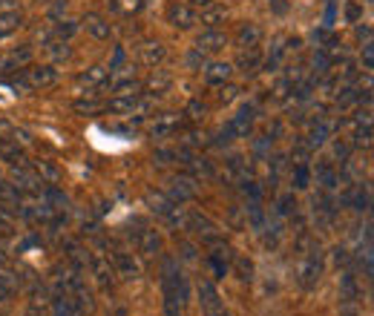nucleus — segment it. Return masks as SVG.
I'll return each instance as SVG.
<instances>
[{
  "label": "nucleus",
  "instance_id": "1",
  "mask_svg": "<svg viewBox=\"0 0 374 316\" xmlns=\"http://www.w3.org/2000/svg\"><path fill=\"white\" fill-rule=\"evenodd\" d=\"M162 288H165V310L167 316H179L187 299V288H184V276L179 270V265L173 259H165L162 268Z\"/></svg>",
  "mask_w": 374,
  "mask_h": 316
},
{
  "label": "nucleus",
  "instance_id": "2",
  "mask_svg": "<svg viewBox=\"0 0 374 316\" xmlns=\"http://www.w3.org/2000/svg\"><path fill=\"white\" fill-rule=\"evenodd\" d=\"M199 305H202V316H231L225 308V299L219 296L213 282H199Z\"/></svg>",
  "mask_w": 374,
  "mask_h": 316
},
{
  "label": "nucleus",
  "instance_id": "3",
  "mask_svg": "<svg viewBox=\"0 0 374 316\" xmlns=\"http://www.w3.org/2000/svg\"><path fill=\"white\" fill-rule=\"evenodd\" d=\"M320 276H323V253L320 247H314L305 253V262L299 265V284L305 291H311L320 282Z\"/></svg>",
  "mask_w": 374,
  "mask_h": 316
},
{
  "label": "nucleus",
  "instance_id": "4",
  "mask_svg": "<svg viewBox=\"0 0 374 316\" xmlns=\"http://www.w3.org/2000/svg\"><path fill=\"white\" fill-rule=\"evenodd\" d=\"M251 126H254V107L245 104V107L228 121V126L222 130V138H225V141H231V138H245L247 133H251Z\"/></svg>",
  "mask_w": 374,
  "mask_h": 316
},
{
  "label": "nucleus",
  "instance_id": "5",
  "mask_svg": "<svg viewBox=\"0 0 374 316\" xmlns=\"http://www.w3.org/2000/svg\"><path fill=\"white\" fill-rule=\"evenodd\" d=\"M225 46H228V35L219 32V29H207L205 35H199V41H196V52L199 55H213V52H219Z\"/></svg>",
  "mask_w": 374,
  "mask_h": 316
},
{
  "label": "nucleus",
  "instance_id": "6",
  "mask_svg": "<svg viewBox=\"0 0 374 316\" xmlns=\"http://www.w3.org/2000/svg\"><path fill=\"white\" fill-rule=\"evenodd\" d=\"M167 20L173 23V26H181V29H191L199 18H196V12H193V6H187V4H181V0H173V4L167 6Z\"/></svg>",
  "mask_w": 374,
  "mask_h": 316
},
{
  "label": "nucleus",
  "instance_id": "7",
  "mask_svg": "<svg viewBox=\"0 0 374 316\" xmlns=\"http://www.w3.org/2000/svg\"><path fill=\"white\" fill-rule=\"evenodd\" d=\"M262 41V29L257 23H242L236 29V46L239 49H251V46H259Z\"/></svg>",
  "mask_w": 374,
  "mask_h": 316
},
{
  "label": "nucleus",
  "instance_id": "8",
  "mask_svg": "<svg viewBox=\"0 0 374 316\" xmlns=\"http://www.w3.org/2000/svg\"><path fill=\"white\" fill-rule=\"evenodd\" d=\"M12 181H15V187H20V190H29V193H41L44 190V178H38L35 173H29V170H12Z\"/></svg>",
  "mask_w": 374,
  "mask_h": 316
},
{
  "label": "nucleus",
  "instance_id": "9",
  "mask_svg": "<svg viewBox=\"0 0 374 316\" xmlns=\"http://www.w3.org/2000/svg\"><path fill=\"white\" fill-rule=\"evenodd\" d=\"M58 81V72L52 67H32L26 70V86H52Z\"/></svg>",
  "mask_w": 374,
  "mask_h": 316
},
{
  "label": "nucleus",
  "instance_id": "10",
  "mask_svg": "<svg viewBox=\"0 0 374 316\" xmlns=\"http://www.w3.org/2000/svg\"><path fill=\"white\" fill-rule=\"evenodd\" d=\"M231 72H233L231 63H210V67L205 70V81L210 86H225V81L231 78Z\"/></svg>",
  "mask_w": 374,
  "mask_h": 316
},
{
  "label": "nucleus",
  "instance_id": "11",
  "mask_svg": "<svg viewBox=\"0 0 374 316\" xmlns=\"http://www.w3.org/2000/svg\"><path fill=\"white\" fill-rule=\"evenodd\" d=\"M165 46L162 44H153V41H147V44H141L138 46V58H141V63H147V67H155V63H162L165 60Z\"/></svg>",
  "mask_w": 374,
  "mask_h": 316
},
{
  "label": "nucleus",
  "instance_id": "12",
  "mask_svg": "<svg viewBox=\"0 0 374 316\" xmlns=\"http://www.w3.org/2000/svg\"><path fill=\"white\" fill-rule=\"evenodd\" d=\"M340 299H342V308H352V305H357V299H360V291H357L354 273H342V294H340Z\"/></svg>",
  "mask_w": 374,
  "mask_h": 316
},
{
  "label": "nucleus",
  "instance_id": "13",
  "mask_svg": "<svg viewBox=\"0 0 374 316\" xmlns=\"http://www.w3.org/2000/svg\"><path fill=\"white\" fill-rule=\"evenodd\" d=\"M84 26H86V32H89L92 38H98V41L110 38V23L104 18H98V15H86L84 18Z\"/></svg>",
  "mask_w": 374,
  "mask_h": 316
},
{
  "label": "nucleus",
  "instance_id": "14",
  "mask_svg": "<svg viewBox=\"0 0 374 316\" xmlns=\"http://www.w3.org/2000/svg\"><path fill=\"white\" fill-rule=\"evenodd\" d=\"M110 112H133L138 107V95L130 92V95H115V98L110 104H104Z\"/></svg>",
  "mask_w": 374,
  "mask_h": 316
},
{
  "label": "nucleus",
  "instance_id": "15",
  "mask_svg": "<svg viewBox=\"0 0 374 316\" xmlns=\"http://www.w3.org/2000/svg\"><path fill=\"white\" fill-rule=\"evenodd\" d=\"M20 12H4V15H0V38H9L12 35V32H18L20 29Z\"/></svg>",
  "mask_w": 374,
  "mask_h": 316
},
{
  "label": "nucleus",
  "instance_id": "16",
  "mask_svg": "<svg viewBox=\"0 0 374 316\" xmlns=\"http://www.w3.org/2000/svg\"><path fill=\"white\" fill-rule=\"evenodd\" d=\"M337 173H334V167H331V162H320L317 164V184H323L325 190H334L337 187Z\"/></svg>",
  "mask_w": 374,
  "mask_h": 316
},
{
  "label": "nucleus",
  "instance_id": "17",
  "mask_svg": "<svg viewBox=\"0 0 374 316\" xmlns=\"http://www.w3.org/2000/svg\"><path fill=\"white\" fill-rule=\"evenodd\" d=\"M259 60H262V52H259V46L242 49V55H239V67H242L245 72H251V70H257V67H259Z\"/></svg>",
  "mask_w": 374,
  "mask_h": 316
},
{
  "label": "nucleus",
  "instance_id": "18",
  "mask_svg": "<svg viewBox=\"0 0 374 316\" xmlns=\"http://www.w3.org/2000/svg\"><path fill=\"white\" fill-rule=\"evenodd\" d=\"M104 78H107V70H104V67H92L89 72H84V75L78 78V84H81V86H96V84H101Z\"/></svg>",
  "mask_w": 374,
  "mask_h": 316
},
{
  "label": "nucleus",
  "instance_id": "19",
  "mask_svg": "<svg viewBox=\"0 0 374 316\" xmlns=\"http://www.w3.org/2000/svg\"><path fill=\"white\" fill-rule=\"evenodd\" d=\"M159 247H162L159 233H155V230H144L141 233V250L144 253H159Z\"/></svg>",
  "mask_w": 374,
  "mask_h": 316
},
{
  "label": "nucleus",
  "instance_id": "20",
  "mask_svg": "<svg viewBox=\"0 0 374 316\" xmlns=\"http://www.w3.org/2000/svg\"><path fill=\"white\" fill-rule=\"evenodd\" d=\"M346 202H349L354 210H366V207H368V190H366L363 184H357L354 196H346Z\"/></svg>",
  "mask_w": 374,
  "mask_h": 316
},
{
  "label": "nucleus",
  "instance_id": "21",
  "mask_svg": "<svg viewBox=\"0 0 374 316\" xmlns=\"http://www.w3.org/2000/svg\"><path fill=\"white\" fill-rule=\"evenodd\" d=\"M308 181H311V170H308V164H305V162H299V164H297V170H294V187H297V190H305V187H308Z\"/></svg>",
  "mask_w": 374,
  "mask_h": 316
},
{
  "label": "nucleus",
  "instance_id": "22",
  "mask_svg": "<svg viewBox=\"0 0 374 316\" xmlns=\"http://www.w3.org/2000/svg\"><path fill=\"white\" fill-rule=\"evenodd\" d=\"M118 12H124V15H130V12H138L141 9V0H115L112 4Z\"/></svg>",
  "mask_w": 374,
  "mask_h": 316
},
{
  "label": "nucleus",
  "instance_id": "23",
  "mask_svg": "<svg viewBox=\"0 0 374 316\" xmlns=\"http://www.w3.org/2000/svg\"><path fill=\"white\" fill-rule=\"evenodd\" d=\"M325 136H328V124H317L314 133H311V141H308V144H311V147H320V144L325 141Z\"/></svg>",
  "mask_w": 374,
  "mask_h": 316
},
{
  "label": "nucleus",
  "instance_id": "24",
  "mask_svg": "<svg viewBox=\"0 0 374 316\" xmlns=\"http://www.w3.org/2000/svg\"><path fill=\"white\" fill-rule=\"evenodd\" d=\"M236 273L242 282H251V273H254V265L247 262V259H236Z\"/></svg>",
  "mask_w": 374,
  "mask_h": 316
},
{
  "label": "nucleus",
  "instance_id": "25",
  "mask_svg": "<svg viewBox=\"0 0 374 316\" xmlns=\"http://www.w3.org/2000/svg\"><path fill=\"white\" fill-rule=\"evenodd\" d=\"M75 110L78 112H96V110H104V104H98V101H75Z\"/></svg>",
  "mask_w": 374,
  "mask_h": 316
},
{
  "label": "nucleus",
  "instance_id": "26",
  "mask_svg": "<svg viewBox=\"0 0 374 316\" xmlns=\"http://www.w3.org/2000/svg\"><path fill=\"white\" fill-rule=\"evenodd\" d=\"M12 296V282L6 276H0V302H6Z\"/></svg>",
  "mask_w": 374,
  "mask_h": 316
},
{
  "label": "nucleus",
  "instance_id": "27",
  "mask_svg": "<svg viewBox=\"0 0 374 316\" xmlns=\"http://www.w3.org/2000/svg\"><path fill=\"white\" fill-rule=\"evenodd\" d=\"M167 86H170V78L162 75V72H159V81L150 78V89H155V92H162V89H167Z\"/></svg>",
  "mask_w": 374,
  "mask_h": 316
},
{
  "label": "nucleus",
  "instance_id": "28",
  "mask_svg": "<svg viewBox=\"0 0 374 316\" xmlns=\"http://www.w3.org/2000/svg\"><path fill=\"white\" fill-rule=\"evenodd\" d=\"M363 63H366V70L374 67V46H371V41L363 46Z\"/></svg>",
  "mask_w": 374,
  "mask_h": 316
},
{
  "label": "nucleus",
  "instance_id": "29",
  "mask_svg": "<svg viewBox=\"0 0 374 316\" xmlns=\"http://www.w3.org/2000/svg\"><path fill=\"white\" fill-rule=\"evenodd\" d=\"M35 167H38V170H41V173H46V176H49V178H52V181H58V170H55V167H52V164H46V162H38V164H35Z\"/></svg>",
  "mask_w": 374,
  "mask_h": 316
},
{
  "label": "nucleus",
  "instance_id": "30",
  "mask_svg": "<svg viewBox=\"0 0 374 316\" xmlns=\"http://www.w3.org/2000/svg\"><path fill=\"white\" fill-rule=\"evenodd\" d=\"M187 112H191V118H196V121H199V118H205V107H202L199 101H193L191 107H187Z\"/></svg>",
  "mask_w": 374,
  "mask_h": 316
},
{
  "label": "nucleus",
  "instance_id": "31",
  "mask_svg": "<svg viewBox=\"0 0 374 316\" xmlns=\"http://www.w3.org/2000/svg\"><path fill=\"white\" fill-rule=\"evenodd\" d=\"M121 60H124V49L115 46V58H112V63H110V72H115V70L121 67Z\"/></svg>",
  "mask_w": 374,
  "mask_h": 316
},
{
  "label": "nucleus",
  "instance_id": "32",
  "mask_svg": "<svg viewBox=\"0 0 374 316\" xmlns=\"http://www.w3.org/2000/svg\"><path fill=\"white\" fill-rule=\"evenodd\" d=\"M222 15H225V9H213V12H207V15H202V20H205V23H213L216 18H222Z\"/></svg>",
  "mask_w": 374,
  "mask_h": 316
},
{
  "label": "nucleus",
  "instance_id": "33",
  "mask_svg": "<svg viewBox=\"0 0 374 316\" xmlns=\"http://www.w3.org/2000/svg\"><path fill=\"white\" fill-rule=\"evenodd\" d=\"M181 4H187V6H213V0H181Z\"/></svg>",
  "mask_w": 374,
  "mask_h": 316
},
{
  "label": "nucleus",
  "instance_id": "34",
  "mask_svg": "<svg viewBox=\"0 0 374 316\" xmlns=\"http://www.w3.org/2000/svg\"><path fill=\"white\" fill-rule=\"evenodd\" d=\"M0 70H15V60H12L9 55H6V58L0 55Z\"/></svg>",
  "mask_w": 374,
  "mask_h": 316
},
{
  "label": "nucleus",
  "instance_id": "35",
  "mask_svg": "<svg viewBox=\"0 0 374 316\" xmlns=\"http://www.w3.org/2000/svg\"><path fill=\"white\" fill-rule=\"evenodd\" d=\"M357 18H360V6H357V4H349V20L354 23Z\"/></svg>",
  "mask_w": 374,
  "mask_h": 316
},
{
  "label": "nucleus",
  "instance_id": "36",
  "mask_svg": "<svg viewBox=\"0 0 374 316\" xmlns=\"http://www.w3.org/2000/svg\"><path fill=\"white\" fill-rule=\"evenodd\" d=\"M233 95H236V89H233V86H228V89L222 92V101H231V98H233Z\"/></svg>",
  "mask_w": 374,
  "mask_h": 316
},
{
  "label": "nucleus",
  "instance_id": "37",
  "mask_svg": "<svg viewBox=\"0 0 374 316\" xmlns=\"http://www.w3.org/2000/svg\"><path fill=\"white\" fill-rule=\"evenodd\" d=\"M26 316H44V313H41V310H35V308H32V310H26Z\"/></svg>",
  "mask_w": 374,
  "mask_h": 316
},
{
  "label": "nucleus",
  "instance_id": "38",
  "mask_svg": "<svg viewBox=\"0 0 374 316\" xmlns=\"http://www.w3.org/2000/svg\"><path fill=\"white\" fill-rule=\"evenodd\" d=\"M15 4V0H0V6H12Z\"/></svg>",
  "mask_w": 374,
  "mask_h": 316
},
{
  "label": "nucleus",
  "instance_id": "39",
  "mask_svg": "<svg viewBox=\"0 0 374 316\" xmlns=\"http://www.w3.org/2000/svg\"><path fill=\"white\" fill-rule=\"evenodd\" d=\"M115 316H127V310H124V308H118V310H115Z\"/></svg>",
  "mask_w": 374,
  "mask_h": 316
},
{
  "label": "nucleus",
  "instance_id": "40",
  "mask_svg": "<svg viewBox=\"0 0 374 316\" xmlns=\"http://www.w3.org/2000/svg\"><path fill=\"white\" fill-rule=\"evenodd\" d=\"M0 268H4V256H0Z\"/></svg>",
  "mask_w": 374,
  "mask_h": 316
},
{
  "label": "nucleus",
  "instance_id": "41",
  "mask_svg": "<svg viewBox=\"0 0 374 316\" xmlns=\"http://www.w3.org/2000/svg\"><path fill=\"white\" fill-rule=\"evenodd\" d=\"M46 4H52V0H46Z\"/></svg>",
  "mask_w": 374,
  "mask_h": 316
}]
</instances>
